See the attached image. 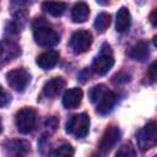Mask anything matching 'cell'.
Here are the masks:
<instances>
[{"mask_svg":"<svg viewBox=\"0 0 157 157\" xmlns=\"http://www.w3.org/2000/svg\"><path fill=\"white\" fill-rule=\"evenodd\" d=\"M88 94H90L91 102L96 105L97 113H99L102 115L110 113L115 105V102H117L115 93L112 92L110 90H108L107 86L103 83L93 86L90 90Z\"/></svg>","mask_w":157,"mask_h":157,"instance_id":"6da1fadb","label":"cell"},{"mask_svg":"<svg viewBox=\"0 0 157 157\" xmlns=\"http://www.w3.org/2000/svg\"><path fill=\"white\" fill-rule=\"evenodd\" d=\"M90 130V117L86 113L72 115L66 123V132L81 139L88 134Z\"/></svg>","mask_w":157,"mask_h":157,"instance_id":"277c9868","label":"cell"},{"mask_svg":"<svg viewBox=\"0 0 157 157\" xmlns=\"http://www.w3.org/2000/svg\"><path fill=\"white\" fill-rule=\"evenodd\" d=\"M155 15H156V11H153V12H152V15H151V22H152V25H153V26L156 25V22H155Z\"/></svg>","mask_w":157,"mask_h":157,"instance_id":"d4e9b609","label":"cell"},{"mask_svg":"<svg viewBox=\"0 0 157 157\" xmlns=\"http://www.w3.org/2000/svg\"><path fill=\"white\" fill-rule=\"evenodd\" d=\"M82 96H83V92L81 88H77V87L69 88L63 96V105L67 109H74L77 105H80L82 101Z\"/></svg>","mask_w":157,"mask_h":157,"instance_id":"8fae6325","label":"cell"},{"mask_svg":"<svg viewBox=\"0 0 157 157\" xmlns=\"http://www.w3.org/2000/svg\"><path fill=\"white\" fill-rule=\"evenodd\" d=\"M64 86H65V81L61 77H54L47 81L45 85L43 86V94L48 98L56 97L63 91Z\"/></svg>","mask_w":157,"mask_h":157,"instance_id":"4fadbf2b","label":"cell"},{"mask_svg":"<svg viewBox=\"0 0 157 157\" xmlns=\"http://www.w3.org/2000/svg\"><path fill=\"white\" fill-rule=\"evenodd\" d=\"M120 136H121V132H120V130H119L118 126H109L104 131V134L102 136V140H101L99 146H98L99 147V151L102 153L109 152L113 147L117 146V144L120 140Z\"/></svg>","mask_w":157,"mask_h":157,"instance_id":"9c48e42d","label":"cell"},{"mask_svg":"<svg viewBox=\"0 0 157 157\" xmlns=\"http://www.w3.org/2000/svg\"><path fill=\"white\" fill-rule=\"evenodd\" d=\"M155 142H156V124L151 121L137 134V144L139 147L142 151H145L152 147Z\"/></svg>","mask_w":157,"mask_h":157,"instance_id":"30bf717a","label":"cell"},{"mask_svg":"<svg viewBox=\"0 0 157 157\" xmlns=\"http://www.w3.org/2000/svg\"><path fill=\"white\" fill-rule=\"evenodd\" d=\"M6 147H7L9 152L15 153V155H25L29 150V145L26 141H22V140H12V141H9Z\"/></svg>","mask_w":157,"mask_h":157,"instance_id":"ac0fdd59","label":"cell"},{"mask_svg":"<svg viewBox=\"0 0 157 157\" xmlns=\"http://www.w3.org/2000/svg\"><path fill=\"white\" fill-rule=\"evenodd\" d=\"M114 65V56L109 44H102L99 53L92 63V70L98 75H105Z\"/></svg>","mask_w":157,"mask_h":157,"instance_id":"3957f363","label":"cell"},{"mask_svg":"<svg viewBox=\"0 0 157 157\" xmlns=\"http://www.w3.org/2000/svg\"><path fill=\"white\" fill-rule=\"evenodd\" d=\"M128 54H129V56H130L131 59H134V60L145 61V60L148 58V55H150L148 45H147V43H145V42H140V43H137L136 45H134V47L130 49V52H129Z\"/></svg>","mask_w":157,"mask_h":157,"instance_id":"e0dca14e","label":"cell"},{"mask_svg":"<svg viewBox=\"0 0 157 157\" xmlns=\"http://www.w3.org/2000/svg\"><path fill=\"white\" fill-rule=\"evenodd\" d=\"M2 131V120H1V118H0V132Z\"/></svg>","mask_w":157,"mask_h":157,"instance_id":"484cf974","label":"cell"},{"mask_svg":"<svg viewBox=\"0 0 157 157\" xmlns=\"http://www.w3.org/2000/svg\"><path fill=\"white\" fill-rule=\"evenodd\" d=\"M11 101V97L7 94V92L0 86V108L1 107H5L6 104H9Z\"/></svg>","mask_w":157,"mask_h":157,"instance_id":"7402d4cb","label":"cell"},{"mask_svg":"<svg viewBox=\"0 0 157 157\" xmlns=\"http://www.w3.org/2000/svg\"><path fill=\"white\" fill-rule=\"evenodd\" d=\"M59 60V53L55 50H47L38 55L37 58V65L42 67L43 70H49L56 65Z\"/></svg>","mask_w":157,"mask_h":157,"instance_id":"7c38bea8","label":"cell"},{"mask_svg":"<svg viewBox=\"0 0 157 157\" xmlns=\"http://www.w3.org/2000/svg\"><path fill=\"white\" fill-rule=\"evenodd\" d=\"M74 153H75V151L71 147V145H69V144H64V145L59 146L58 148L49 152L50 156H72Z\"/></svg>","mask_w":157,"mask_h":157,"instance_id":"ffe728a7","label":"cell"},{"mask_svg":"<svg viewBox=\"0 0 157 157\" xmlns=\"http://www.w3.org/2000/svg\"><path fill=\"white\" fill-rule=\"evenodd\" d=\"M90 15V7L86 2L83 1H78L74 5L72 10H71V20L75 23H82L87 20Z\"/></svg>","mask_w":157,"mask_h":157,"instance_id":"9a60e30c","label":"cell"},{"mask_svg":"<svg viewBox=\"0 0 157 157\" xmlns=\"http://www.w3.org/2000/svg\"><path fill=\"white\" fill-rule=\"evenodd\" d=\"M117 156H135V151L130 145H124L117 151Z\"/></svg>","mask_w":157,"mask_h":157,"instance_id":"44dd1931","label":"cell"},{"mask_svg":"<svg viewBox=\"0 0 157 157\" xmlns=\"http://www.w3.org/2000/svg\"><path fill=\"white\" fill-rule=\"evenodd\" d=\"M42 9L44 12H47L50 16L59 17L64 13L66 10V4L63 1H54V0H47L42 4Z\"/></svg>","mask_w":157,"mask_h":157,"instance_id":"2e32d148","label":"cell"},{"mask_svg":"<svg viewBox=\"0 0 157 157\" xmlns=\"http://www.w3.org/2000/svg\"><path fill=\"white\" fill-rule=\"evenodd\" d=\"M156 63H153L151 66H150V76H151V80L152 81H155V78H156V74H155V71H156Z\"/></svg>","mask_w":157,"mask_h":157,"instance_id":"cb8c5ba5","label":"cell"},{"mask_svg":"<svg viewBox=\"0 0 157 157\" xmlns=\"http://www.w3.org/2000/svg\"><path fill=\"white\" fill-rule=\"evenodd\" d=\"M34 0H12L11 1V6L15 9H21L28 4H32Z\"/></svg>","mask_w":157,"mask_h":157,"instance_id":"603a6c76","label":"cell"},{"mask_svg":"<svg viewBox=\"0 0 157 157\" xmlns=\"http://www.w3.org/2000/svg\"><path fill=\"white\" fill-rule=\"evenodd\" d=\"M7 83L17 92H23L31 81V75L26 69H13L6 74Z\"/></svg>","mask_w":157,"mask_h":157,"instance_id":"8992f818","label":"cell"},{"mask_svg":"<svg viewBox=\"0 0 157 157\" xmlns=\"http://www.w3.org/2000/svg\"><path fill=\"white\" fill-rule=\"evenodd\" d=\"M21 54L20 45L10 39H4L0 42V66L6 65Z\"/></svg>","mask_w":157,"mask_h":157,"instance_id":"ba28073f","label":"cell"},{"mask_svg":"<svg viewBox=\"0 0 157 157\" xmlns=\"http://www.w3.org/2000/svg\"><path fill=\"white\" fill-rule=\"evenodd\" d=\"M33 37L37 44L40 47H54L59 43L58 33L48 26L42 18L37 20L33 25Z\"/></svg>","mask_w":157,"mask_h":157,"instance_id":"7a4b0ae2","label":"cell"},{"mask_svg":"<svg viewBox=\"0 0 157 157\" xmlns=\"http://www.w3.org/2000/svg\"><path fill=\"white\" fill-rule=\"evenodd\" d=\"M109 25H110V16L105 12H101L94 20V28L99 33L104 32L109 27Z\"/></svg>","mask_w":157,"mask_h":157,"instance_id":"d6986e66","label":"cell"},{"mask_svg":"<svg viewBox=\"0 0 157 157\" xmlns=\"http://www.w3.org/2000/svg\"><path fill=\"white\" fill-rule=\"evenodd\" d=\"M36 112L32 108H22L16 113L15 117V123H16V128L21 134H28L33 130V128L36 126Z\"/></svg>","mask_w":157,"mask_h":157,"instance_id":"5b68a950","label":"cell"},{"mask_svg":"<svg viewBox=\"0 0 157 157\" xmlns=\"http://www.w3.org/2000/svg\"><path fill=\"white\" fill-rule=\"evenodd\" d=\"M92 44V34L88 31L80 29L72 33L70 39V47L75 54H82L90 49Z\"/></svg>","mask_w":157,"mask_h":157,"instance_id":"52a82bcc","label":"cell"},{"mask_svg":"<svg viewBox=\"0 0 157 157\" xmlns=\"http://www.w3.org/2000/svg\"><path fill=\"white\" fill-rule=\"evenodd\" d=\"M131 25V15L130 11L126 7H120L117 12V18H115V29L119 33H124L130 28Z\"/></svg>","mask_w":157,"mask_h":157,"instance_id":"5bb4252c","label":"cell"}]
</instances>
